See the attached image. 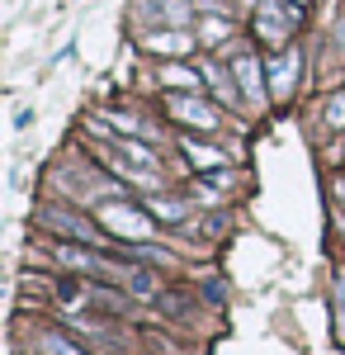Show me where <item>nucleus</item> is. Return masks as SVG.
<instances>
[{
  "instance_id": "1",
  "label": "nucleus",
  "mask_w": 345,
  "mask_h": 355,
  "mask_svg": "<svg viewBox=\"0 0 345 355\" xmlns=\"http://www.w3.org/2000/svg\"><path fill=\"white\" fill-rule=\"evenodd\" d=\"M100 227L118 242H147L157 232V218H152L147 204L137 209V204H123V199H109V204H100Z\"/></svg>"
},
{
  "instance_id": "2",
  "label": "nucleus",
  "mask_w": 345,
  "mask_h": 355,
  "mask_svg": "<svg viewBox=\"0 0 345 355\" xmlns=\"http://www.w3.org/2000/svg\"><path fill=\"white\" fill-rule=\"evenodd\" d=\"M298 19H303V5H298V0H260V10H256V33H260V43H269V48H289Z\"/></svg>"
},
{
  "instance_id": "3",
  "label": "nucleus",
  "mask_w": 345,
  "mask_h": 355,
  "mask_svg": "<svg viewBox=\"0 0 345 355\" xmlns=\"http://www.w3.org/2000/svg\"><path fill=\"white\" fill-rule=\"evenodd\" d=\"M166 110H170V119H180V123H189V128H218V110L213 105H204L194 90H170L166 95Z\"/></svg>"
},
{
  "instance_id": "4",
  "label": "nucleus",
  "mask_w": 345,
  "mask_h": 355,
  "mask_svg": "<svg viewBox=\"0 0 345 355\" xmlns=\"http://www.w3.org/2000/svg\"><path fill=\"white\" fill-rule=\"evenodd\" d=\"M142 48L157 57H189L199 48V33H189V28H152L142 38Z\"/></svg>"
},
{
  "instance_id": "5",
  "label": "nucleus",
  "mask_w": 345,
  "mask_h": 355,
  "mask_svg": "<svg viewBox=\"0 0 345 355\" xmlns=\"http://www.w3.org/2000/svg\"><path fill=\"white\" fill-rule=\"evenodd\" d=\"M137 19H152V28H189V0H137Z\"/></svg>"
},
{
  "instance_id": "6",
  "label": "nucleus",
  "mask_w": 345,
  "mask_h": 355,
  "mask_svg": "<svg viewBox=\"0 0 345 355\" xmlns=\"http://www.w3.org/2000/svg\"><path fill=\"white\" fill-rule=\"evenodd\" d=\"M265 71H269V90L284 100L293 90V81H298V71H303V53H298V48H279V57L265 62Z\"/></svg>"
},
{
  "instance_id": "7",
  "label": "nucleus",
  "mask_w": 345,
  "mask_h": 355,
  "mask_svg": "<svg viewBox=\"0 0 345 355\" xmlns=\"http://www.w3.org/2000/svg\"><path fill=\"white\" fill-rule=\"evenodd\" d=\"M232 76H237L241 95H246V105H265V76L269 71H260V62L251 53H237V62H232Z\"/></svg>"
},
{
  "instance_id": "8",
  "label": "nucleus",
  "mask_w": 345,
  "mask_h": 355,
  "mask_svg": "<svg viewBox=\"0 0 345 355\" xmlns=\"http://www.w3.org/2000/svg\"><path fill=\"white\" fill-rule=\"evenodd\" d=\"M38 218L48 223V227H57V232H67V237H76V242H90V246L100 242V232H95V227H90L85 218H76V214H62V209H43Z\"/></svg>"
},
{
  "instance_id": "9",
  "label": "nucleus",
  "mask_w": 345,
  "mask_h": 355,
  "mask_svg": "<svg viewBox=\"0 0 345 355\" xmlns=\"http://www.w3.org/2000/svg\"><path fill=\"white\" fill-rule=\"evenodd\" d=\"M227 38H232L227 15H204V19H199V43H204V48H218V43H227Z\"/></svg>"
},
{
  "instance_id": "10",
  "label": "nucleus",
  "mask_w": 345,
  "mask_h": 355,
  "mask_svg": "<svg viewBox=\"0 0 345 355\" xmlns=\"http://www.w3.org/2000/svg\"><path fill=\"white\" fill-rule=\"evenodd\" d=\"M199 71H189V67H180V62H170V67H161V85H170V90H194L199 95Z\"/></svg>"
},
{
  "instance_id": "11",
  "label": "nucleus",
  "mask_w": 345,
  "mask_h": 355,
  "mask_svg": "<svg viewBox=\"0 0 345 355\" xmlns=\"http://www.w3.org/2000/svg\"><path fill=\"white\" fill-rule=\"evenodd\" d=\"M185 157L194 166H204V171H218V166H227V152H218V147H204V142H185Z\"/></svg>"
},
{
  "instance_id": "12",
  "label": "nucleus",
  "mask_w": 345,
  "mask_h": 355,
  "mask_svg": "<svg viewBox=\"0 0 345 355\" xmlns=\"http://www.w3.org/2000/svg\"><path fill=\"white\" fill-rule=\"evenodd\" d=\"M38 351L43 355H90V351H80L76 341H67L62 331H43V336H38Z\"/></svg>"
},
{
  "instance_id": "13",
  "label": "nucleus",
  "mask_w": 345,
  "mask_h": 355,
  "mask_svg": "<svg viewBox=\"0 0 345 355\" xmlns=\"http://www.w3.org/2000/svg\"><path fill=\"white\" fill-rule=\"evenodd\" d=\"M204 76H209V85L218 90V100H227V105L237 100V76H232V71H222V67H204Z\"/></svg>"
},
{
  "instance_id": "14",
  "label": "nucleus",
  "mask_w": 345,
  "mask_h": 355,
  "mask_svg": "<svg viewBox=\"0 0 345 355\" xmlns=\"http://www.w3.org/2000/svg\"><path fill=\"white\" fill-rule=\"evenodd\" d=\"M147 209H152V218H161V223H180L189 214L180 199H161V194H152V199H147Z\"/></svg>"
},
{
  "instance_id": "15",
  "label": "nucleus",
  "mask_w": 345,
  "mask_h": 355,
  "mask_svg": "<svg viewBox=\"0 0 345 355\" xmlns=\"http://www.w3.org/2000/svg\"><path fill=\"white\" fill-rule=\"evenodd\" d=\"M326 123H336V128H345V95H336V100L326 105Z\"/></svg>"
},
{
  "instance_id": "16",
  "label": "nucleus",
  "mask_w": 345,
  "mask_h": 355,
  "mask_svg": "<svg viewBox=\"0 0 345 355\" xmlns=\"http://www.w3.org/2000/svg\"><path fill=\"white\" fill-rule=\"evenodd\" d=\"M336 48H341V53H345V15H341V19H336Z\"/></svg>"
},
{
  "instance_id": "17",
  "label": "nucleus",
  "mask_w": 345,
  "mask_h": 355,
  "mask_svg": "<svg viewBox=\"0 0 345 355\" xmlns=\"http://www.w3.org/2000/svg\"><path fill=\"white\" fill-rule=\"evenodd\" d=\"M336 299H341V308H345V270H336Z\"/></svg>"
},
{
  "instance_id": "18",
  "label": "nucleus",
  "mask_w": 345,
  "mask_h": 355,
  "mask_svg": "<svg viewBox=\"0 0 345 355\" xmlns=\"http://www.w3.org/2000/svg\"><path fill=\"white\" fill-rule=\"evenodd\" d=\"M336 194H341V199H345V180H336Z\"/></svg>"
},
{
  "instance_id": "19",
  "label": "nucleus",
  "mask_w": 345,
  "mask_h": 355,
  "mask_svg": "<svg viewBox=\"0 0 345 355\" xmlns=\"http://www.w3.org/2000/svg\"><path fill=\"white\" fill-rule=\"evenodd\" d=\"M298 5H308V0H298Z\"/></svg>"
}]
</instances>
